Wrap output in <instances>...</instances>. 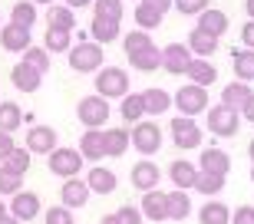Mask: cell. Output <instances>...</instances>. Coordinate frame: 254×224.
I'll return each instance as SVG.
<instances>
[{
  "label": "cell",
  "instance_id": "1",
  "mask_svg": "<svg viewBox=\"0 0 254 224\" xmlns=\"http://www.w3.org/2000/svg\"><path fill=\"white\" fill-rule=\"evenodd\" d=\"M106 63V53H103V43H96V40H79L73 50H69V69L76 73H99Z\"/></svg>",
  "mask_w": 254,
  "mask_h": 224
},
{
  "label": "cell",
  "instance_id": "2",
  "mask_svg": "<svg viewBox=\"0 0 254 224\" xmlns=\"http://www.w3.org/2000/svg\"><path fill=\"white\" fill-rule=\"evenodd\" d=\"M96 96L119 99V103H123L126 96H129V73L119 69V66H103V69L96 73Z\"/></svg>",
  "mask_w": 254,
  "mask_h": 224
},
{
  "label": "cell",
  "instance_id": "3",
  "mask_svg": "<svg viewBox=\"0 0 254 224\" xmlns=\"http://www.w3.org/2000/svg\"><path fill=\"white\" fill-rule=\"evenodd\" d=\"M205 115H208V119H205L208 122V132L218 135V139H235L238 129H241V112L231 109V106H225V103L211 106Z\"/></svg>",
  "mask_w": 254,
  "mask_h": 224
},
{
  "label": "cell",
  "instance_id": "4",
  "mask_svg": "<svg viewBox=\"0 0 254 224\" xmlns=\"http://www.w3.org/2000/svg\"><path fill=\"white\" fill-rule=\"evenodd\" d=\"M175 109L182 112V115H189V119H195V115H201V112L211 109V99H208V89L205 86H195V83H185L182 89H175Z\"/></svg>",
  "mask_w": 254,
  "mask_h": 224
},
{
  "label": "cell",
  "instance_id": "5",
  "mask_svg": "<svg viewBox=\"0 0 254 224\" xmlns=\"http://www.w3.org/2000/svg\"><path fill=\"white\" fill-rule=\"evenodd\" d=\"M109 99L103 96H83L79 103H76V119L83 122L86 129H106V122H109Z\"/></svg>",
  "mask_w": 254,
  "mask_h": 224
},
{
  "label": "cell",
  "instance_id": "6",
  "mask_svg": "<svg viewBox=\"0 0 254 224\" xmlns=\"http://www.w3.org/2000/svg\"><path fill=\"white\" fill-rule=\"evenodd\" d=\"M47 165H50V171L60 175V178H76L83 171V152L69 149V145H60L53 155H47Z\"/></svg>",
  "mask_w": 254,
  "mask_h": 224
},
{
  "label": "cell",
  "instance_id": "7",
  "mask_svg": "<svg viewBox=\"0 0 254 224\" xmlns=\"http://www.w3.org/2000/svg\"><path fill=\"white\" fill-rule=\"evenodd\" d=\"M132 149L139 152L142 159H152L162 149V129L155 122H135L132 125Z\"/></svg>",
  "mask_w": 254,
  "mask_h": 224
},
{
  "label": "cell",
  "instance_id": "8",
  "mask_svg": "<svg viewBox=\"0 0 254 224\" xmlns=\"http://www.w3.org/2000/svg\"><path fill=\"white\" fill-rule=\"evenodd\" d=\"M169 132H172V142H175V149H198V145H205L201 142V129H198V122L189 119V115H179V119L169 122Z\"/></svg>",
  "mask_w": 254,
  "mask_h": 224
},
{
  "label": "cell",
  "instance_id": "9",
  "mask_svg": "<svg viewBox=\"0 0 254 224\" xmlns=\"http://www.w3.org/2000/svg\"><path fill=\"white\" fill-rule=\"evenodd\" d=\"M33 155H53L60 149V135L53 125H30L27 129V142H23Z\"/></svg>",
  "mask_w": 254,
  "mask_h": 224
},
{
  "label": "cell",
  "instance_id": "10",
  "mask_svg": "<svg viewBox=\"0 0 254 224\" xmlns=\"http://www.w3.org/2000/svg\"><path fill=\"white\" fill-rule=\"evenodd\" d=\"M132 188H139L142 195L145 191H155L159 188V181H162V168L155 165L152 159H139L135 165H132Z\"/></svg>",
  "mask_w": 254,
  "mask_h": 224
},
{
  "label": "cell",
  "instance_id": "11",
  "mask_svg": "<svg viewBox=\"0 0 254 224\" xmlns=\"http://www.w3.org/2000/svg\"><path fill=\"white\" fill-rule=\"evenodd\" d=\"M191 63H195V56H191V50L185 47V43H169V47L162 50V69H169V73H175V76L189 73Z\"/></svg>",
  "mask_w": 254,
  "mask_h": 224
},
{
  "label": "cell",
  "instance_id": "12",
  "mask_svg": "<svg viewBox=\"0 0 254 224\" xmlns=\"http://www.w3.org/2000/svg\"><path fill=\"white\" fill-rule=\"evenodd\" d=\"M43 211V205H40V195L37 191H20V195H13L10 198V215L13 218H20V221H33V218Z\"/></svg>",
  "mask_w": 254,
  "mask_h": 224
},
{
  "label": "cell",
  "instance_id": "13",
  "mask_svg": "<svg viewBox=\"0 0 254 224\" xmlns=\"http://www.w3.org/2000/svg\"><path fill=\"white\" fill-rule=\"evenodd\" d=\"M142 215H145V221H155V224H162V221H169V195L165 191H145L142 195Z\"/></svg>",
  "mask_w": 254,
  "mask_h": 224
},
{
  "label": "cell",
  "instance_id": "14",
  "mask_svg": "<svg viewBox=\"0 0 254 224\" xmlns=\"http://www.w3.org/2000/svg\"><path fill=\"white\" fill-rule=\"evenodd\" d=\"M0 47H3V53H27L33 43H30V30L17 27V23H7V27L0 30Z\"/></svg>",
  "mask_w": 254,
  "mask_h": 224
},
{
  "label": "cell",
  "instance_id": "15",
  "mask_svg": "<svg viewBox=\"0 0 254 224\" xmlns=\"http://www.w3.org/2000/svg\"><path fill=\"white\" fill-rule=\"evenodd\" d=\"M86 185H89V191H93V195H113L116 188H119V178H116L113 168L93 165V168H89V178H86Z\"/></svg>",
  "mask_w": 254,
  "mask_h": 224
},
{
  "label": "cell",
  "instance_id": "16",
  "mask_svg": "<svg viewBox=\"0 0 254 224\" xmlns=\"http://www.w3.org/2000/svg\"><path fill=\"white\" fill-rule=\"evenodd\" d=\"M89 185H86V178H66L63 181V188H60V205H66V208H83L86 201H89Z\"/></svg>",
  "mask_w": 254,
  "mask_h": 224
},
{
  "label": "cell",
  "instance_id": "17",
  "mask_svg": "<svg viewBox=\"0 0 254 224\" xmlns=\"http://www.w3.org/2000/svg\"><path fill=\"white\" fill-rule=\"evenodd\" d=\"M198 168H201V171H218V175H228V171H231V155H228L225 149L208 145V149L198 152Z\"/></svg>",
  "mask_w": 254,
  "mask_h": 224
},
{
  "label": "cell",
  "instance_id": "18",
  "mask_svg": "<svg viewBox=\"0 0 254 224\" xmlns=\"http://www.w3.org/2000/svg\"><path fill=\"white\" fill-rule=\"evenodd\" d=\"M228 27H231L228 13H221V10H215V7H208L205 13H198V30H201V33H208V37L221 40L228 33Z\"/></svg>",
  "mask_w": 254,
  "mask_h": 224
},
{
  "label": "cell",
  "instance_id": "19",
  "mask_svg": "<svg viewBox=\"0 0 254 224\" xmlns=\"http://www.w3.org/2000/svg\"><path fill=\"white\" fill-rule=\"evenodd\" d=\"M79 152L89 162H103L106 159V129H86L79 139Z\"/></svg>",
  "mask_w": 254,
  "mask_h": 224
},
{
  "label": "cell",
  "instance_id": "20",
  "mask_svg": "<svg viewBox=\"0 0 254 224\" xmlns=\"http://www.w3.org/2000/svg\"><path fill=\"white\" fill-rule=\"evenodd\" d=\"M169 181H172L175 188H182V191L195 188V181H198V168H195V162L175 159V162L169 165Z\"/></svg>",
  "mask_w": 254,
  "mask_h": 224
},
{
  "label": "cell",
  "instance_id": "21",
  "mask_svg": "<svg viewBox=\"0 0 254 224\" xmlns=\"http://www.w3.org/2000/svg\"><path fill=\"white\" fill-rule=\"evenodd\" d=\"M126 56H129V66H135L139 73H155V69H162V50L155 47V43L135 50V53H126Z\"/></svg>",
  "mask_w": 254,
  "mask_h": 224
},
{
  "label": "cell",
  "instance_id": "22",
  "mask_svg": "<svg viewBox=\"0 0 254 224\" xmlns=\"http://www.w3.org/2000/svg\"><path fill=\"white\" fill-rule=\"evenodd\" d=\"M10 83L17 86L20 93H37L40 86H43V76H40L37 69H30L27 63H17L10 69Z\"/></svg>",
  "mask_w": 254,
  "mask_h": 224
},
{
  "label": "cell",
  "instance_id": "23",
  "mask_svg": "<svg viewBox=\"0 0 254 224\" xmlns=\"http://www.w3.org/2000/svg\"><path fill=\"white\" fill-rule=\"evenodd\" d=\"M132 149V129H106V159H123Z\"/></svg>",
  "mask_w": 254,
  "mask_h": 224
},
{
  "label": "cell",
  "instance_id": "24",
  "mask_svg": "<svg viewBox=\"0 0 254 224\" xmlns=\"http://www.w3.org/2000/svg\"><path fill=\"white\" fill-rule=\"evenodd\" d=\"M142 106H145V115H165V112H169V106H175V99H172L165 89L152 86V89H145V93H142Z\"/></svg>",
  "mask_w": 254,
  "mask_h": 224
},
{
  "label": "cell",
  "instance_id": "25",
  "mask_svg": "<svg viewBox=\"0 0 254 224\" xmlns=\"http://www.w3.org/2000/svg\"><path fill=\"white\" fill-rule=\"evenodd\" d=\"M198 224H231V208L225 201H205L198 211Z\"/></svg>",
  "mask_w": 254,
  "mask_h": 224
},
{
  "label": "cell",
  "instance_id": "26",
  "mask_svg": "<svg viewBox=\"0 0 254 224\" xmlns=\"http://www.w3.org/2000/svg\"><path fill=\"white\" fill-rule=\"evenodd\" d=\"M47 27H53V30H69V33H73V30H76V13H73V7H66V3H53V7L47 10Z\"/></svg>",
  "mask_w": 254,
  "mask_h": 224
},
{
  "label": "cell",
  "instance_id": "27",
  "mask_svg": "<svg viewBox=\"0 0 254 224\" xmlns=\"http://www.w3.org/2000/svg\"><path fill=\"white\" fill-rule=\"evenodd\" d=\"M231 69L241 83H254V50H235L231 53Z\"/></svg>",
  "mask_w": 254,
  "mask_h": 224
},
{
  "label": "cell",
  "instance_id": "28",
  "mask_svg": "<svg viewBox=\"0 0 254 224\" xmlns=\"http://www.w3.org/2000/svg\"><path fill=\"white\" fill-rule=\"evenodd\" d=\"M248 99H251V86L241 83V79H235V83H228L225 89H221V103L238 109V112H241V106H245Z\"/></svg>",
  "mask_w": 254,
  "mask_h": 224
},
{
  "label": "cell",
  "instance_id": "29",
  "mask_svg": "<svg viewBox=\"0 0 254 224\" xmlns=\"http://www.w3.org/2000/svg\"><path fill=\"white\" fill-rule=\"evenodd\" d=\"M225 181H228V175H218V171H201V168H198L195 191H198V195H205V198H211V195H218V191H225Z\"/></svg>",
  "mask_w": 254,
  "mask_h": 224
},
{
  "label": "cell",
  "instance_id": "30",
  "mask_svg": "<svg viewBox=\"0 0 254 224\" xmlns=\"http://www.w3.org/2000/svg\"><path fill=\"white\" fill-rule=\"evenodd\" d=\"M189 50L198 56V59H208L211 53H218V40L215 37H208V33H201V30H191L189 33Z\"/></svg>",
  "mask_w": 254,
  "mask_h": 224
},
{
  "label": "cell",
  "instance_id": "31",
  "mask_svg": "<svg viewBox=\"0 0 254 224\" xmlns=\"http://www.w3.org/2000/svg\"><path fill=\"white\" fill-rule=\"evenodd\" d=\"M189 215H191V198H189V191H182V188L169 191V221H185Z\"/></svg>",
  "mask_w": 254,
  "mask_h": 224
},
{
  "label": "cell",
  "instance_id": "32",
  "mask_svg": "<svg viewBox=\"0 0 254 224\" xmlns=\"http://www.w3.org/2000/svg\"><path fill=\"white\" fill-rule=\"evenodd\" d=\"M185 76H189V83L205 86V89H208V86H211V83L218 79V69H215L211 63H208V59H195V63L189 66V73H185Z\"/></svg>",
  "mask_w": 254,
  "mask_h": 224
},
{
  "label": "cell",
  "instance_id": "33",
  "mask_svg": "<svg viewBox=\"0 0 254 224\" xmlns=\"http://www.w3.org/2000/svg\"><path fill=\"white\" fill-rule=\"evenodd\" d=\"M132 17H135V30H145V33H149V30L162 27V17H165V13L139 0V7H135V13H132Z\"/></svg>",
  "mask_w": 254,
  "mask_h": 224
},
{
  "label": "cell",
  "instance_id": "34",
  "mask_svg": "<svg viewBox=\"0 0 254 224\" xmlns=\"http://www.w3.org/2000/svg\"><path fill=\"white\" fill-rule=\"evenodd\" d=\"M10 23L30 30L33 23H37V3H33V0H20V3H13V7H10Z\"/></svg>",
  "mask_w": 254,
  "mask_h": 224
},
{
  "label": "cell",
  "instance_id": "35",
  "mask_svg": "<svg viewBox=\"0 0 254 224\" xmlns=\"http://www.w3.org/2000/svg\"><path fill=\"white\" fill-rule=\"evenodd\" d=\"M43 50H47V53H69V50H73V37H69V30H53V27H47Z\"/></svg>",
  "mask_w": 254,
  "mask_h": 224
},
{
  "label": "cell",
  "instance_id": "36",
  "mask_svg": "<svg viewBox=\"0 0 254 224\" xmlns=\"http://www.w3.org/2000/svg\"><path fill=\"white\" fill-rule=\"evenodd\" d=\"M23 125V109L17 103H0V132H13Z\"/></svg>",
  "mask_w": 254,
  "mask_h": 224
},
{
  "label": "cell",
  "instance_id": "37",
  "mask_svg": "<svg viewBox=\"0 0 254 224\" xmlns=\"http://www.w3.org/2000/svg\"><path fill=\"white\" fill-rule=\"evenodd\" d=\"M119 115H123L129 125H135V122H142V115H145V106H142V93H129L119 103Z\"/></svg>",
  "mask_w": 254,
  "mask_h": 224
},
{
  "label": "cell",
  "instance_id": "38",
  "mask_svg": "<svg viewBox=\"0 0 254 224\" xmlns=\"http://www.w3.org/2000/svg\"><path fill=\"white\" fill-rule=\"evenodd\" d=\"M89 33H93L96 43H113V40H119V23L93 17V23H89Z\"/></svg>",
  "mask_w": 254,
  "mask_h": 224
},
{
  "label": "cell",
  "instance_id": "39",
  "mask_svg": "<svg viewBox=\"0 0 254 224\" xmlns=\"http://www.w3.org/2000/svg\"><path fill=\"white\" fill-rule=\"evenodd\" d=\"M123 0H96L93 3V17L99 20H113V23H123Z\"/></svg>",
  "mask_w": 254,
  "mask_h": 224
},
{
  "label": "cell",
  "instance_id": "40",
  "mask_svg": "<svg viewBox=\"0 0 254 224\" xmlns=\"http://www.w3.org/2000/svg\"><path fill=\"white\" fill-rule=\"evenodd\" d=\"M20 191H23V175H17V171L0 165V198H13Z\"/></svg>",
  "mask_w": 254,
  "mask_h": 224
},
{
  "label": "cell",
  "instance_id": "41",
  "mask_svg": "<svg viewBox=\"0 0 254 224\" xmlns=\"http://www.w3.org/2000/svg\"><path fill=\"white\" fill-rule=\"evenodd\" d=\"M30 159H33V152H30L27 145H17V149L10 152V159L3 162V168L17 171V175H27V171H30Z\"/></svg>",
  "mask_w": 254,
  "mask_h": 224
},
{
  "label": "cell",
  "instance_id": "42",
  "mask_svg": "<svg viewBox=\"0 0 254 224\" xmlns=\"http://www.w3.org/2000/svg\"><path fill=\"white\" fill-rule=\"evenodd\" d=\"M23 63H27L30 69H37L40 76H47V69H50V53L43 47H30L27 53H23Z\"/></svg>",
  "mask_w": 254,
  "mask_h": 224
},
{
  "label": "cell",
  "instance_id": "43",
  "mask_svg": "<svg viewBox=\"0 0 254 224\" xmlns=\"http://www.w3.org/2000/svg\"><path fill=\"white\" fill-rule=\"evenodd\" d=\"M43 221L47 224H76L73 221V208H66V205H53L43 211Z\"/></svg>",
  "mask_w": 254,
  "mask_h": 224
},
{
  "label": "cell",
  "instance_id": "44",
  "mask_svg": "<svg viewBox=\"0 0 254 224\" xmlns=\"http://www.w3.org/2000/svg\"><path fill=\"white\" fill-rule=\"evenodd\" d=\"M123 47H126V53H135V50H142V47H152V37L145 30H132V33L123 37Z\"/></svg>",
  "mask_w": 254,
  "mask_h": 224
},
{
  "label": "cell",
  "instance_id": "45",
  "mask_svg": "<svg viewBox=\"0 0 254 224\" xmlns=\"http://www.w3.org/2000/svg\"><path fill=\"white\" fill-rule=\"evenodd\" d=\"M211 0H175V10L185 13V17H195V13H205Z\"/></svg>",
  "mask_w": 254,
  "mask_h": 224
},
{
  "label": "cell",
  "instance_id": "46",
  "mask_svg": "<svg viewBox=\"0 0 254 224\" xmlns=\"http://www.w3.org/2000/svg\"><path fill=\"white\" fill-rule=\"evenodd\" d=\"M116 218H119V224H142V208H132V205H123L119 211H116Z\"/></svg>",
  "mask_w": 254,
  "mask_h": 224
},
{
  "label": "cell",
  "instance_id": "47",
  "mask_svg": "<svg viewBox=\"0 0 254 224\" xmlns=\"http://www.w3.org/2000/svg\"><path fill=\"white\" fill-rule=\"evenodd\" d=\"M231 224H254V208L251 205H241L231 211Z\"/></svg>",
  "mask_w": 254,
  "mask_h": 224
},
{
  "label": "cell",
  "instance_id": "48",
  "mask_svg": "<svg viewBox=\"0 0 254 224\" xmlns=\"http://www.w3.org/2000/svg\"><path fill=\"white\" fill-rule=\"evenodd\" d=\"M13 149H17V145H13V135H10V132H0V165L10 159Z\"/></svg>",
  "mask_w": 254,
  "mask_h": 224
},
{
  "label": "cell",
  "instance_id": "49",
  "mask_svg": "<svg viewBox=\"0 0 254 224\" xmlns=\"http://www.w3.org/2000/svg\"><path fill=\"white\" fill-rule=\"evenodd\" d=\"M241 43H245V50H254V20H245V27H241Z\"/></svg>",
  "mask_w": 254,
  "mask_h": 224
},
{
  "label": "cell",
  "instance_id": "50",
  "mask_svg": "<svg viewBox=\"0 0 254 224\" xmlns=\"http://www.w3.org/2000/svg\"><path fill=\"white\" fill-rule=\"evenodd\" d=\"M142 3H149V7H155V10H162V13H169L172 7H175V0H142Z\"/></svg>",
  "mask_w": 254,
  "mask_h": 224
},
{
  "label": "cell",
  "instance_id": "51",
  "mask_svg": "<svg viewBox=\"0 0 254 224\" xmlns=\"http://www.w3.org/2000/svg\"><path fill=\"white\" fill-rule=\"evenodd\" d=\"M241 119H248V122H254V93H251V99H248L245 106H241Z\"/></svg>",
  "mask_w": 254,
  "mask_h": 224
},
{
  "label": "cell",
  "instance_id": "52",
  "mask_svg": "<svg viewBox=\"0 0 254 224\" xmlns=\"http://www.w3.org/2000/svg\"><path fill=\"white\" fill-rule=\"evenodd\" d=\"M66 7H73V10H79V7H89V3H96V0H63Z\"/></svg>",
  "mask_w": 254,
  "mask_h": 224
},
{
  "label": "cell",
  "instance_id": "53",
  "mask_svg": "<svg viewBox=\"0 0 254 224\" xmlns=\"http://www.w3.org/2000/svg\"><path fill=\"white\" fill-rule=\"evenodd\" d=\"M245 13H248V20H254V0H245Z\"/></svg>",
  "mask_w": 254,
  "mask_h": 224
},
{
  "label": "cell",
  "instance_id": "54",
  "mask_svg": "<svg viewBox=\"0 0 254 224\" xmlns=\"http://www.w3.org/2000/svg\"><path fill=\"white\" fill-rule=\"evenodd\" d=\"M7 215H10V208L3 205V198H0V221H3V218H7Z\"/></svg>",
  "mask_w": 254,
  "mask_h": 224
},
{
  "label": "cell",
  "instance_id": "55",
  "mask_svg": "<svg viewBox=\"0 0 254 224\" xmlns=\"http://www.w3.org/2000/svg\"><path fill=\"white\" fill-rule=\"evenodd\" d=\"M0 224H23V221H20V218H13V215H7V218H3Z\"/></svg>",
  "mask_w": 254,
  "mask_h": 224
},
{
  "label": "cell",
  "instance_id": "56",
  "mask_svg": "<svg viewBox=\"0 0 254 224\" xmlns=\"http://www.w3.org/2000/svg\"><path fill=\"white\" fill-rule=\"evenodd\" d=\"M99 224H119V218H116V215H106V218H103Z\"/></svg>",
  "mask_w": 254,
  "mask_h": 224
},
{
  "label": "cell",
  "instance_id": "57",
  "mask_svg": "<svg viewBox=\"0 0 254 224\" xmlns=\"http://www.w3.org/2000/svg\"><path fill=\"white\" fill-rule=\"evenodd\" d=\"M33 3H40V7H53L57 0H33Z\"/></svg>",
  "mask_w": 254,
  "mask_h": 224
},
{
  "label": "cell",
  "instance_id": "58",
  "mask_svg": "<svg viewBox=\"0 0 254 224\" xmlns=\"http://www.w3.org/2000/svg\"><path fill=\"white\" fill-rule=\"evenodd\" d=\"M248 155H251V162H254V139L248 142Z\"/></svg>",
  "mask_w": 254,
  "mask_h": 224
},
{
  "label": "cell",
  "instance_id": "59",
  "mask_svg": "<svg viewBox=\"0 0 254 224\" xmlns=\"http://www.w3.org/2000/svg\"><path fill=\"white\" fill-rule=\"evenodd\" d=\"M0 30H3V17H0Z\"/></svg>",
  "mask_w": 254,
  "mask_h": 224
},
{
  "label": "cell",
  "instance_id": "60",
  "mask_svg": "<svg viewBox=\"0 0 254 224\" xmlns=\"http://www.w3.org/2000/svg\"><path fill=\"white\" fill-rule=\"evenodd\" d=\"M251 181H254V168H251Z\"/></svg>",
  "mask_w": 254,
  "mask_h": 224
}]
</instances>
